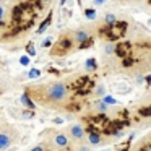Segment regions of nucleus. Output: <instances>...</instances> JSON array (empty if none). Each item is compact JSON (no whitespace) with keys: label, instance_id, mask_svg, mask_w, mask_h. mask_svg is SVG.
I'll return each mask as SVG.
<instances>
[{"label":"nucleus","instance_id":"obj_1","mask_svg":"<svg viewBox=\"0 0 151 151\" xmlns=\"http://www.w3.org/2000/svg\"><path fill=\"white\" fill-rule=\"evenodd\" d=\"M26 93L31 96V99H36L41 106L46 107H60L68 98V88L62 81H52L42 86H29L26 88Z\"/></svg>","mask_w":151,"mask_h":151},{"label":"nucleus","instance_id":"obj_2","mask_svg":"<svg viewBox=\"0 0 151 151\" xmlns=\"http://www.w3.org/2000/svg\"><path fill=\"white\" fill-rule=\"evenodd\" d=\"M18 138V130L12 125H0V151H7Z\"/></svg>","mask_w":151,"mask_h":151},{"label":"nucleus","instance_id":"obj_3","mask_svg":"<svg viewBox=\"0 0 151 151\" xmlns=\"http://www.w3.org/2000/svg\"><path fill=\"white\" fill-rule=\"evenodd\" d=\"M68 133H70V137H72L73 140L80 141V140H83V138H85L86 132H85V128H83L80 124H75V125H72V127H70Z\"/></svg>","mask_w":151,"mask_h":151},{"label":"nucleus","instance_id":"obj_4","mask_svg":"<svg viewBox=\"0 0 151 151\" xmlns=\"http://www.w3.org/2000/svg\"><path fill=\"white\" fill-rule=\"evenodd\" d=\"M52 145L55 148H59V150H65V148L68 146V138L63 133H55L52 138Z\"/></svg>","mask_w":151,"mask_h":151},{"label":"nucleus","instance_id":"obj_5","mask_svg":"<svg viewBox=\"0 0 151 151\" xmlns=\"http://www.w3.org/2000/svg\"><path fill=\"white\" fill-rule=\"evenodd\" d=\"M70 47V39H60L55 47H52V54H63Z\"/></svg>","mask_w":151,"mask_h":151},{"label":"nucleus","instance_id":"obj_6","mask_svg":"<svg viewBox=\"0 0 151 151\" xmlns=\"http://www.w3.org/2000/svg\"><path fill=\"white\" fill-rule=\"evenodd\" d=\"M86 39H89L88 31H85V29H76L75 33H73V41H75V42L81 44V42H85Z\"/></svg>","mask_w":151,"mask_h":151},{"label":"nucleus","instance_id":"obj_7","mask_svg":"<svg viewBox=\"0 0 151 151\" xmlns=\"http://www.w3.org/2000/svg\"><path fill=\"white\" fill-rule=\"evenodd\" d=\"M21 104H23L24 107H29V109H34V107H36V104L33 102V99H31V96L28 94L26 91H24L23 94H21Z\"/></svg>","mask_w":151,"mask_h":151},{"label":"nucleus","instance_id":"obj_8","mask_svg":"<svg viewBox=\"0 0 151 151\" xmlns=\"http://www.w3.org/2000/svg\"><path fill=\"white\" fill-rule=\"evenodd\" d=\"M50 21H52V13H49V15H47V18H46V20H44L41 24H39V28L36 29V33H37V34H42L44 31L47 29V26L50 24Z\"/></svg>","mask_w":151,"mask_h":151},{"label":"nucleus","instance_id":"obj_9","mask_svg":"<svg viewBox=\"0 0 151 151\" xmlns=\"http://www.w3.org/2000/svg\"><path fill=\"white\" fill-rule=\"evenodd\" d=\"M88 141L91 145H99L102 141V138H101V135L99 133H94V132H91V133L88 135Z\"/></svg>","mask_w":151,"mask_h":151},{"label":"nucleus","instance_id":"obj_10","mask_svg":"<svg viewBox=\"0 0 151 151\" xmlns=\"http://www.w3.org/2000/svg\"><path fill=\"white\" fill-rule=\"evenodd\" d=\"M96 63H98V62H96V59H88L85 62V70H86V72H93V70H96V68H98Z\"/></svg>","mask_w":151,"mask_h":151},{"label":"nucleus","instance_id":"obj_11","mask_svg":"<svg viewBox=\"0 0 151 151\" xmlns=\"http://www.w3.org/2000/svg\"><path fill=\"white\" fill-rule=\"evenodd\" d=\"M85 17L88 18V20H96V10H93V8H86Z\"/></svg>","mask_w":151,"mask_h":151},{"label":"nucleus","instance_id":"obj_12","mask_svg":"<svg viewBox=\"0 0 151 151\" xmlns=\"http://www.w3.org/2000/svg\"><path fill=\"white\" fill-rule=\"evenodd\" d=\"M104 21H106V24H114L115 21H117V18H115L114 13H107L106 18H104Z\"/></svg>","mask_w":151,"mask_h":151},{"label":"nucleus","instance_id":"obj_13","mask_svg":"<svg viewBox=\"0 0 151 151\" xmlns=\"http://www.w3.org/2000/svg\"><path fill=\"white\" fill-rule=\"evenodd\" d=\"M39 76H41V70L37 68H31L28 72V78H39Z\"/></svg>","mask_w":151,"mask_h":151},{"label":"nucleus","instance_id":"obj_14","mask_svg":"<svg viewBox=\"0 0 151 151\" xmlns=\"http://www.w3.org/2000/svg\"><path fill=\"white\" fill-rule=\"evenodd\" d=\"M115 49H117V46H114V44H112V42L106 44V47H104L106 54H114V52H115Z\"/></svg>","mask_w":151,"mask_h":151},{"label":"nucleus","instance_id":"obj_15","mask_svg":"<svg viewBox=\"0 0 151 151\" xmlns=\"http://www.w3.org/2000/svg\"><path fill=\"white\" fill-rule=\"evenodd\" d=\"M107 107H109V106L106 104L104 101H101V102H98V104H96V109H98L99 112H106V111H107Z\"/></svg>","mask_w":151,"mask_h":151},{"label":"nucleus","instance_id":"obj_16","mask_svg":"<svg viewBox=\"0 0 151 151\" xmlns=\"http://www.w3.org/2000/svg\"><path fill=\"white\" fill-rule=\"evenodd\" d=\"M102 101H104L107 106H114V104H117V101H115V99L112 98V96H104V99H102Z\"/></svg>","mask_w":151,"mask_h":151},{"label":"nucleus","instance_id":"obj_17","mask_svg":"<svg viewBox=\"0 0 151 151\" xmlns=\"http://www.w3.org/2000/svg\"><path fill=\"white\" fill-rule=\"evenodd\" d=\"M20 63H21V65H29V63H31L29 55H21L20 57Z\"/></svg>","mask_w":151,"mask_h":151},{"label":"nucleus","instance_id":"obj_18","mask_svg":"<svg viewBox=\"0 0 151 151\" xmlns=\"http://www.w3.org/2000/svg\"><path fill=\"white\" fill-rule=\"evenodd\" d=\"M52 42H54V39H52V37H46V39H44L42 42H41V47H49Z\"/></svg>","mask_w":151,"mask_h":151},{"label":"nucleus","instance_id":"obj_19","mask_svg":"<svg viewBox=\"0 0 151 151\" xmlns=\"http://www.w3.org/2000/svg\"><path fill=\"white\" fill-rule=\"evenodd\" d=\"M26 50H28V55H29V57L36 55V49H34V46H33V44H29V46L26 47Z\"/></svg>","mask_w":151,"mask_h":151},{"label":"nucleus","instance_id":"obj_20","mask_svg":"<svg viewBox=\"0 0 151 151\" xmlns=\"http://www.w3.org/2000/svg\"><path fill=\"white\" fill-rule=\"evenodd\" d=\"M96 94H99V96H106V88L104 86H98V88H96Z\"/></svg>","mask_w":151,"mask_h":151},{"label":"nucleus","instance_id":"obj_21","mask_svg":"<svg viewBox=\"0 0 151 151\" xmlns=\"http://www.w3.org/2000/svg\"><path fill=\"white\" fill-rule=\"evenodd\" d=\"M31 151H46V148H44V145H36L31 148Z\"/></svg>","mask_w":151,"mask_h":151},{"label":"nucleus","instance_id":"obj_22","mask_svg":"<svg viewBox=\"0 0 151 151\" xmlns=\"http://www.w3.org/2000/svg\"><path fill=\"white\" fill-rule=\"evenodd\" d=\"M4 18H5V8L0 5V21H4Z\"/></svg>","mask_w":151,"mask_h":151},{"label":"nucleus","instance_id":"obj_23","mask_svg":"<svg viewBox=\"0 0 151 151\" xmlns=\"http://www.w3.org/2000/svg\"><path fill=\"white\" fill-rule=\"evenodd\" d=\"M93 4H94V5H104L106 0H93Z\"/></svg>","mask_w":151,"mask_h":151},{"label":"nucleus","instance_id":"obj_24","mask_svg":"<svg viewBox=\"0 0 151 151\" xmlns=\"http://www.w3.org/2000/svg\"><path fill=\"white\" fill-rule=\"evenodd\" d=\"M143 81H145V76H138V78H137V83H138V85H141Z\"/></svg>","mask_w":151,"mask_h":151},{"label":"nucleus","instance_id":"obj_25","mask_svg":"<svg viewBox=\"0 0 151 151\" xmlns=\"http://www.w3.org/2000/svg\"><path fill=\"white\" fill-rule=\"evenodd\" d=\"M80 151H91L89 146H80Z\"/></svg>","mask_w":151,"mask_h":151},{"label":"nucleus","instance_id":"obj_26","mask_svg":"<svg viewBox=\"0 0 151 151\" xmlns=\"http://www.w3.org/2000/svg\"><path fill=\"white\" fill-rule=\"evenodd\" d=\"M145 80H146V81H148V85H151V75L145 76Z\"/></svg>","mask_w":151,"mask_h":151},{"label":"nucleus","instance_id":"obj_27","mask_svg":"<svg viewBox=\"0 0 151 151\" xmlns=\"http://www.w3.org/2000/svg\"><path fill=\"white\" fill-rule=\"evenodd\" d=\"M2 26H4V24H2V21H0V28H2Z\"/></svg>","mask_w":151,"mask_h":151},{"label":"nucleus","instance_id":"obj_28","mask_svg":"<svg viewBox=\"0 0 151 151\" xmlns=\"http://www.w3.org/2000/svg\"><path fill=\"white\" fill-rule=\"evenodd\" d=\"M125 151H128V150H125Z\"/></svg>","mask_w":151,"mask_h":151}]
</instances>
